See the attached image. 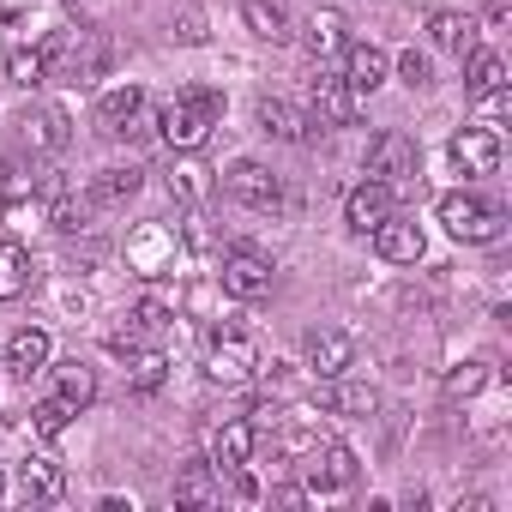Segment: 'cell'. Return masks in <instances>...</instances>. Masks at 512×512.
I'll return each instance as SVG.
<instances>
[{
    "label": "cell",
    "mask_w": 512,
    "mask_h": 512,
    "mask_svg": "<svg viewBox=\"0 0 512 512\" xmlns=\"http://www.w3.org/2000/svg\"><path fill=\"white\" fill-rule=\"evenodd\" d=\"M139 187H145V169H133V163H115V169H103V175L91 181V199H97V205H127Z\"/></svg>",
    "instance_id": "obj_26"
},
{
    "label": "cell",
    "mask_w": 512,
    "mask_h": 512,
    "mask_svg": "<svg viewBox=\"0 0 512 512\" xmlns=\"http://www.w3.org/2000/svg\"><path fill=\"white\" fill-rule=\"evenodd\" d=\"M260 368H266V362H260V344H253L247 332L223 326V332L205 338V380H217V386H247Z\"/></svg>",
    "instance_id": "obj_4"
},
{
    "label": "cell",
    "mask_w": 512,
    "mask_h": 512,
    "mask_svg": "<svg viewBox=\"0 0 512 512\" xmlns=\"http://www.w3.org/2000/svg\"><path fill=\"white\" fill-rule=\"evenodd\" d=\"M127 320H133V332H139V338H145V332H163V326L175 320V302H163V296H139Z\"/></svg>",
    "instance_id": "obj_34"
},
{
    "label": "cell",
    "mask_w": 512,
    "mask_h": 512,
    "mask_svg": "<svg viewBox=\"0 0 512 512\" xmlns=\"http://www.w3.org/2000/svg\"><path fill=\"white\" fill-rule=\"evenodd\" d=\"M169 374V356L163 350H127V386L133 392H157Z\"/></svg>",
    "instance_id": "obj_30"
},
{
    "label": "cell",
    "mask_w": 512,
    "mask_h": 512,
    "mask_svg": "<svg viewBox=\"0 0 512 512\" xmlns=\"http://www.w3.org/2000/svg\"><path fill=\"white\" fill-rule=\"evenodd\" d=\"M374 247H380V260H392V266H416L422 253H428V235H422V223L416 217H386L380 229H374Z\"/></svg>",
    "instance_id": "obj_12"
},
{
    "label": "cell",
    "mask_w": 512,
    "mask_h": 512,
    "mask_svg": "<svg viewBox=\"0 0 512 512\" xmlns=\"http://www.w3.org/2000/svg\"><path fill=\"white\" fill-rule=\"evenodd\" d=\"M19 127H25V145L31 151H61L67 145V115L61 109H31Z\"/></svg>",
    "instance_id": "obj_27"
},
{
    "label": "cell",
    "mask_w": 512,
    "mask_h": 512,
    "mask_svg": "<svg viewBox=\"0 0 512 512\" xmlns=\"http://www.w3.org/2000/svg\"><path fill=\"white\" fill-rule=\"evenodd\" d=\"M506 13H512V0H488V13H482V19H488V25H506Z\"/></svg>",
    "instance_id": "obj_40"
},
{
    "label": "cell",
    "mask_w": 512,
    "mask_h": 512,
    "mask_svg": "<svg viewBox=\"0 0 512 512\" xmlns=\"http://www.w3.org/2000/svg\"><path fill=\"white\" fill-rule=\"evenodd\" d=\"M428 37H434L440 55H470V43H476V19H470V13H434V19H428Z\"/></svg>",
    "instance_id": "obj_24"
},
{
    "label": "cell",
    "mask_w": 512,
    "mask_h": 512,
    "mask_svg": "<svg viewBox=\"0 0 512 512\" xmlns=\"http://www.w3.org/2000/svg\"><path fill=\"white\" fill-rule=\"evenodd\" d=\"M169 193H175L181 205H199V199L211 193V175H205L199 163H175V169H169Z\"/></svg>",
    "instance_id": "obj_32"
},
{
    "label": "cell",
    "mask_w": 512,
    "mask_h": 512,
    "mask_svg": "<svg viewBox=\"0 0 512 512\" xmlns=\"http://www.w3.org/2000/svg\"><path fill=\"white\" fill-rule=\"evenodd\" d=\"M223 187H229V199L247 205V211H278V205H284V181H278L266 163H253V157H241V163L223 175Z\"/></svg>",
    "instance_id": "obj_8"
},
{
    "label": "cell",
    "mask_w": 512,
    "mask_h": 512,
    "mask_svg": "<svg viewBox=\"0 0 512 512\" xmlns=\"http://www.w3.org/2000/svg\"><path fill=\"white\" fill-rule=\"evenodd\" d=\"M127 272L133 278H145V284H157V278H169L175 272V253H181V241H175V223H133L127 229Z\"/></svg>",
    "instance_id": "obj_3"
},
{
    "label": "cell",
    "mask_w": 512,
    "mask_h": 512,
    "mask_svg": "<svg viewBox=\"0 0 512 512\" xmlns=\"http://www.w3.org/2000/svg\"><path fill=\"white\" fill-rule=\"evenodd\" d=\"M308 97H314L308 115H314L320 127H350V121H356V91H350L338 73H314V91H308Z\"/></svg>",
    "instance_id": "obj_13"
},
{
    "label": "cell",
    "mask_w": 512,
    "mask_h": 512,
    "mask_svg": "<svg viewBox=\"0 0 512 512\" xmlns=\"http://www.w3.org/2000/svg\"><path fill=\"white\" fill-rule=\"evenodd\" d=\"M25 290H31V253L13 235H0V302H19Z\"/></svg>",
    "instance_id": "obj_23"
},
{
    "label": "cell",
    "mask_w": 512,
    "mask_h": 512,
    "mask_svg": "<svg viewBox=\"0 0 512 512\" xmlns=\"http://www.w3.org/2000/svg\"><path fill=\"white\" fill-rule=\"evenodd\" d=\"M217 278H223V290H229L235 302H260V296L272 290V260H266L260 247H229Z\"/></svg>",
    "instance_id": "obj_7"
},
{
    "label": "cell",
    "mask_w": 512,
    "mask_h": 512,
    "mask_svg": "<svg viewBox=\"0 0 512 512\" xmlns=\"http://www.w3.org/2000/svg\"><path fill=\"white\" fill-rule=\"evenodd\" d=\"M31 193H37V175L25 169V163H0V205L7 211H19V205H31Z\"/></svg>",
    "instance_id": "obj_31"
},
{
    "label": "cell",
    "mask_w": 512,
    "mask_h": 512,
    "mask_svg": "<svg viewBox=\"0 0 512 512\" xmlns=\"http://www.w3.org/2000/svg\"><path fill=\"white\" fill-rule=\"evenodd\" d=\"M302 476H308V488H314V494H338V488H350V482H356V452H350V446H338V440H320V446L302 458Z\"/></svg>",
    "instance_id": "obj_9"
},
{
    "label": "cell",
    "mask_w": 512,
    "mask_h": 512,
    "mask_svg": "<svg viewBox=\"0 0 512 512\" xmlns=\"http://www.w3.org/2000/svg\"><path fill=\"white\" fill-rule=\"evenodd\" d=\"M368 181H386L392 193L410 187V181H416V139L398 133V127L374 133V139H368Z\"/></svg>",
    "instance_id": "obj_6"
},
{
    "label": "cell",
    "mask_w": 512,
    "mask_h": 512,
    "mask_svg": "<svg viewBox=\"0 0 512 512\" xmlns=\"http://www.w3.org/2000/svg\"><path fill=\"white\" fill-rule=\"evenodd\" d=\"M19 488H25L31 500H61V494H67V464L49 458V452H31V458L19 464Z\"/></svg>",
    "instance_id": "obj_19"
},
{
    "label": "cell",
    "mask_w": 512,
    "mask_h": 512,
    "mask_svg": "<svg viewBox=\"0 0 512 512\" xmlns=\"http://www.w3.org/2000/svg\"><path fill=\"white\" fill-rule=\"evenodd\" d=\"M55 392H61L73 410H85V404L97 398V374H91V368L73 356V362H61V368H55Z\"/></svg>",
    "instance_id": "obj_29"
},
{
    "label": "cell",
    "mask_w": 512,
    "mask_h": 512,
    "mask_svg": "<svg viewBox=\"0 0 512 512\" xmlns=\"http://www.w3.org/2000/svg\"><path fill=\"white\" fill-rule=\"evenodd\" d=\"M7 79H13V85H25V91H31V85H43V79H49L43 49H13V55H7Z\"/></svg>",
    "instance_id": "obj_35"
},
{
    "label": "cell",
    "mask_w": 512,
    "mask_h": 512,
    "mask_svg": "<svg viewBox=\"0 0 512 512\" xmlns=\"http://www.w3.org/2000/svg\"><path fill=\"white\" fill-rule=\"evenodd\" d=\"M452 169L470 175V181L494 175V169H500V133H494V127H464V133L452 139Z\"/></svg>",
    "instance_id": "obj_10"
},
{
    "label": "cell",
    "mask_w": 512,
    "mask_h": 512,
    "mask_svg": "<svg viewBox=\"0 0 512 512\" xmlns=\"http://www.w3.org/2000/svg\"><path fill=\"white\" fill-rule=\"evenodd\" d=\"M344 43H350V25H344V13L320 7V13L308 19V55H314V61H332V55H344Z\"/></svg>",
    "instance_id": "obj_22"
},
{
    "label": "cell",
    "mask_w": 512,
    "mask_h": 512,
    "mask_svg": "<svg viewBox=\"0 0 512 512\" xmlns=\"http://www.w3.org/2000/svg\"><path fill=\"white\" fill-rule=\"evenodd\" d=\"M392 211H398V193H392L386 181H362V187H350V199H344V223H350L356 235H374Z\"/></svg>",
    "instance_id": "obj_11"
},
{
    "label": "cell",
    "mask_w": 512,
    "mask_h": 512,
    "mask_svg": "<svg viewBox=\"0 0 512 512\" xmlns=\"http://www.w3.org/2000/svg\"><path fill=\"white\" fill-rule=\"evenodd\" d=\"M253 446H260V428H253V422H241V416H235V422L211 428V452H205V458H211V470L223 476V470L247 464V458H253Z\"/></svg>",
    "instance_id": "obj_16"
},
{
    "label": "cell",
    "mask_w": 512,
    "mask_h": 512,
    "mask_svg": "<svg viewBox=\"0 0 512 512\" xmlns=\"http://www.w3.org/2000/svg\"><path fill=\"white\" fill-rule=\"evenodd\" d=\"M175 500H181V506H217V500H223V476L211 470V458H193V464L175 476Z\"/></svg>",
    "instance_id": "obj_20"
},
{
    "label": "cell",
    "mask_w": 512,
    "mask_h": 512,
    "mask_svg": "<svg viewBox=\"0 0 512 512\" xmlns=\"http://www.w3.org/2000/svg\"><path fill=\"white\" fill-rule=\"evenodd\" d=\"M73 416H79V410H73V404L55 392V398H43V404L31 410V428H37L43 440H55V434H67V422H73Z\"/></svg>",
    "instance_id": "obj_33"
},
{
    "label": "cell",
    "mask_w": 512,
    "mask_h": 512,
    "mask_svg": "<svg viewBox=\"0 0 512 512\" xmlns=\"http://www.w3.org/2000/svg\"><path fill=\"white\" fill-rule=\"evenodd\" d=\"M241 19H247V31L260 43H290V7L284 0H247Z\"/></svg>",
    "instance_id": "obj_21"
},
{
    "label": "cell",
    "mask_w": 512,
    "mask_h": 512,
    "mask_svg": "<svg viewBox=\"0 0 512 512\" xmlns=\"http://www.w3.org/2000/svg\"><path fill=\"white\" fill-rule=\"evenodd\" d=\"M55 229L61 235H73V229H85V205L67 193V187H55Z\"/></svg>",
    "instance_id": "obj_37"
},
{
    "label": "cell",
    "mask_w": 512,
    "mask_h": 512,
    "mask_svg": "<svg viewBox=\"0 0 512 512\" xmlns=\"http://www.w3.org/2000/svg\"><path fill=\"white\" fill-rule=\"evenodd\" d=\"M217 115H223L217 91H181L175 103H163V109H157V133H163V145H169V151H199V145L211 139Z\"/></svg>",
    "instance_id": "obj_1"
},
{
    "label": "cell",
    "mask_w": 512,
    "mask_h": 512,
    "mask_svg": "<svg viewBox=\"0 0 512 512\" xmlns=\"http://www.w3.org/2000/svg\"><path fill=\"white\" fill-rule=\"evenodd\" d=\"M302 356H308V374L314 380H338L356 362V344H350V332H332L326 326V332H308V350Z\"/></svg>",
    "instance_id": "obj_15"
},
{
    "label": "cell",
    "mask_w": 512,
    "mask_h": 512,
    "mask_svg": "<svg viewBox=\"0 0 512 512\" xmlns=\"http://www.w3.org/2000/svg\"><path fill=\"white\" fill-rule=\"evenodd\" d=\"M49 362H55V344H49V332H43V326H19V332L7 338V374L31 380V374H43Z\"/></svg>",
    "instance_id": "obj_18"
},
{
    "label": "cell",
    "mask_w": 512,
    "mask_h": 512,
    "mask_svg": "<svg viewBox=\"0 0 512 512\" xmlns=\"http://www.w3.org/2000/svg\"><path fill=\"white\" fill-rule=\"evenodd\" d=\"M260 127H266L272 139H284V145H308V139L320 133V121H314L308 109L284 103V97H260Z\"/></svg>",
    "instance_id": "obj_14"
},
{
    "label": "cell",
    "mask_w": 512,
    "mask_h": 512,
    "mask_svg": "<svg viewBox=\"0 0 512 512\" xmlns=\"http://www.w3.org/2000/svg\"><path fill=\"white\" fill-rule=\"evenodd\" d=\"M476 103H482V115H488V121H506V109H512L506 85H500V91H488V97H476Z\"/></svg>",
    "instance_id": "obj_39"
},
{
    "label": "cell",
    "mask_w": 512,
    "mask_h": 512,
    "mask_svg": "<svg viewBox=\"0 0 512 512\" xmlns=\"http://www.w3.org/2000/svg\"><path fill=\"white\" fill-rule=\"evenodd\" d=\"M398 79H404L410 91H422V85L434 79V67H428V55H416V49H404V55H398Z\"/></svg>",
    "instance_id": "obj_38"
},
{
    "label": "cell",
    "mask_w": 512,
    "mask_h": 512,
    "mask_svg": "<svg viewBox=\"0 0 512 512\" xmlns=\"http://www.w3.org/2000/svg\"><path fill=\"white\" fill-rule=\"evenodd\" d=\"M440 223H446V235L476 241V247H488V241H500V235H506V211H500L494 199L470 193V187H458V193H446V199H440Z\"/></svg>",
    "instance_id": "obj_2"
},
{
    "label": "cell",
    "mask_w": 512,
    "mask_h": 512,
    "mask_svg": "<svg viewBox=\"0 0 512 512\" xmlns=\"http://www.w3.org/2000/svg\"><path fill=\"white\" fill-rule=\"evenodd\" d=\"M386 67H392L386 49H374V43H344V73H338V79H344L356 97H368V91L386 85Z\"/></svg>",
    "instance_id": "obj_17"
},
{
    "label": "cell",
    "mask_w": 512,
    "mask_h": 512,
    "mask_svg": "<svg viewBox=\"0 0 512 512\" xmlns=\"http://www.w3.org/2000/svg\"><path fill=\"white\" fill-rule=\"evenodd\" d=\"M488 386V362H458L452 374H446V398L458 404V398H476Z\"/></svg>",
    "instance_id": "obj_36"
},
{
    "label": "cell",
    "mask_w": 512,
    "mask_h": 512,
    "mask_svg": "<svg viewBox=\"0 0 512 512\" xmlns=\"http://www.w3.org/2000/svg\"><path fill=\"white\" fill-rule=\"evenodd\" d=\"M320 398H326L338 416H374V410H380V392L362 386V380H344V374H338V386H326Z\"/></svg>",
    "instance_id": "obj_28"
},
{
    "label": "cell",
    "mask_w": 512,
    "mask_h": 512,
    "mask_svg": "<svg viewBox=\"0 0 512 512\" xmlns=\"http://www.w3.org/2000/svg\"><path fill=\"white\" fill-rule=\"evenodd\" d=\"M506 85V61L494 55V49H470L464 55V91L470 97H488V91H500Z\"/></svg>",
    "instance_id": "obj_25"
},
{
    "label": "cell",
    "mask_w": 512,
    "mask_h": 512,
    "mask_svg": "<svg viewBox=\"0 0 512 512\" xmlns=\"http://www.w3.org/2000/svg\"><path fill=\"white\" fill-rule=\"evenodd\" d=\"M157 127V109L139 85H115L103 103H97V133L103 139H145Z\"/></svg>",
    "instance_id": "obj_5"
}]
</instances>
